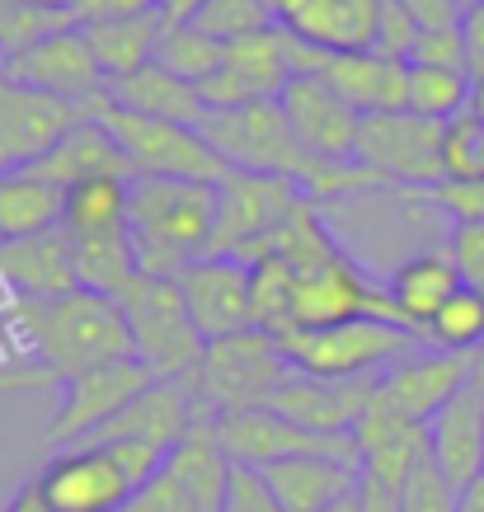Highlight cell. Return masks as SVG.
I'll return each mask as SVG.
<instances>
[{
	"instance_id": "cell-1",
	"label": "cell",
	"mask_w": 484,
	"mask_h": 512,
	"mask_svg": "<svg viewBox=\"0 0 484 512\" xmlns=\"http://www.w3.org/2000/svg\"><path fill=\"white\" fill-rule=\"evenodd\" d=\"M5 320L15 329L24 357L33 367H43L52 381H66L99 362L132 357L123 306L113 296L85 292V287L66 296H47V301H15Z\"/></svg>"
},
{
	"instance_id": "cell-2",
	"label": "cell",
	"mask_w": 484,
	"mask_h": 512,
	"mask_svg": "<svg viewBox=\"0 0 484 512\" xmlns=\"http://www.w3.org/2000/svg\"><path fill=\"white\" fill-rule=\"evenodd\" d=\"M217 221V184L198 179H127V235L137 249L141 278H179L212 245Z\"/></svg>"
},
{
	"instance_id": "cell-3",
	"label": "cell",
	"mask_w": 484,
	"mask_h": 512,
	"mask_svg": "<svg viewBox=\"0 0 484 512\" xmlns=\"http://www.w3.org/2000/svg\"><path fill=\"white\" fill-rule=\"evenodd\" d=\"M160 461L165 451L141 442H80L47 456L38 489L57 512H123Z\"/></svg>"
},
{
	"instance_id": "cell-4",
	"label": "cell",
	"mask_w": 484,
	"mask_h": 512,
	"mask_svg": "<svg viewBox=\"0 0 484 512\" xmlns=\"http://www.w3.org/2000/svg\"><path fill=\"white\" fill-rule=\"evenodd\" d=\"M292 376L297 372L282 353L278 334L245 329V334L207 343L198 367L184 376V386L207 414H240V409H264Z\"/></svg>"
},
{
	"instance_id": "cell-5",
	"label": "cell",
	"mask_w": 484,
	"mask_h": 512,
	"mask_svg": "<svg viewBox=\"0 0 484 512\" xmlns=\"http://www.w3.org/2000/svg\"><path fill=\"white\" fill-rule=\"evenodd\" d=\"M282 353L301 376H329V381H348V376H381L391 362L423 348V339L405 325H386V320H344V325L325 329H287L278 334Z\"/></svg>"
},
{
	"instance_id": "cell-6",
	"label": "cell",
	"mask_w": 484,
	"mask_h": 512,
	"mask_svg": "<svg viewBox=\"0 0 484 512\" xmlns=\"http://www.w3.org/2000/svg\"><path fill=\"white\" fill-rule=\"evenodd\" d=\"M118 306H123L127 334H132V357L156 381H184L198 367L207 339L188 315L179 278H137Z\"/></svg>"
},
{
	"instance_id": "cell-7",
	"label": "cell",
	"mask_w": 484,
	"mask_h": 512,
	"mask_svg": "<svg viewBox=\"0 0 484 512\" xmlns=\"http://www.w3.org/2000/svg\"><path fill=\"white\" fill-rule=\"evenodd\" d=\"M113 132V141L123 146L132 174H160V179H198V184H221V174L231 170L226 160L207 146V137L188 123H170V118H151L109 99L90 113Z\"/></svg>"
},
{
	"instance_id": "cell-8",
	"label": "cell",
	"mask_w": 484,
	"mask_h": 512,
	"mask_svg": "<svg viewBox=\"0 0 484 512\" xmlns=\"http://www.w3.org/2000/svg\"><path fill=\"white\" fill-rule=\"evenodd\" d=\"M344 320H386V325H405L400 311H395L391 292H386L348 249H334L329 259H320V264L297 273L292 329H325V325H344Z\"/></svg>"
},
{
	"instance_id": "cell-9",
	"label": "cell",
	"mask_w": 484,
	"mask_h": 512,
	"mask_svg": "<svg viewBox=\"0 0 484 512\" xmlns=\"http://www.w3.org/2000/svg\"><path fill=\"white\" fill-rule=\"evenodd\" d=\"M311 198L297 179L287 174H259V170H226L217 184V221H212V245L207 254H231V259H250L259 240L278 231V221Z\"/></svg>"
},
{
	"instance_id": "cell-10",
	"label": "cell",
	"mask_w": 484,
	"mask_h": 512,
	"mask_svg": "<svg viewBox=\"0 0 484 512\" xmlns=\"http://www.w3.org/2000/svg\"><path fill=\"white\" fill-rule=\"evenodd\" d=\"M358 165H367L386 188L423 193L442 184V123H428L409 109L362 118Z\"/></svg>"
},
{
	"instance_id": "cell-11",
	"label": "cell",
	"mask_w": 484,
	"mask_h": 512,
	"mask_svg": "<svg viewBox=\"0 0 484 512\" xmlns=\"http://www.w3.org/2000/svg\"><path fill=\"white\" fill-rule=\"evenodd\" d=\"M156 376L141 367L137 357H118V362H99V367H85V372L57 381L62 390V404L52 414V428H47V442L52 451L62 447H80V442H94L99 428L109 419H118L127 404L137 400L141 390L151 386Z\"/></svg>"
},
{
	"instance_id": "cell-12",
	"label": "cell",
	"mask_w": 484,
	"mask_h": 512,
	"mask_svg": "<svg viewBox=\"0 0 484 512\" xmlns=\"http://www.w3.org/2000/svg\"><path fill=\"white\" fill-rule=\"evenodd\" d=\"M0 76L19 80V85H29V90H43V94H57L66 104H76L85 118H90L99 104H109L113 90L99 62H94L90 43H85V29L71 24V29L52 33L43 43H33L29 52H19L10 62L0 66Z\"/></svg>"
},
{
	"instance_id": "cell-13",
	"label": "cell",
	"mask_w": 484,
	"mask_h": 512,
	"mask_svg": "<svg viewBox=\"0 0 484 512\" xmlns=\"http://www.w3.org/2000/svg\"><path fill=\"white\" fill-rule=\"evenodd\" d=\"M217 442L235 466L264 470L273 461H292V456H358L353 437H325L311 433L301 423L282 419L278 409H240V414H217Z\"/></svg>"
},
{
	"instance_id": "cell-14",
	"label": "cell",
	"mask_w": 484,
	"mask_h": 512,
	"mask_svg": "<svg viewBox=\"0 0 484 512\" xmlns=\"http://www.w3.org/2000/svg\"><path fill=\"white\" fill-rule=\"evenodd\" d=\"M80 118L85 113L57 94L29 90L19 80L0 76V174L38 165Z\"/></svg>"
},
{
	"instance_id": "cell-15",
	"label": "cell",
	"mask_w": 484,
	"mask_h": 512,
	"mask_svg": "<svg viewBox=\"0 0 484 512\" xmlns=\"http://www.w3.org/2000/svg\"><path fill=\"white\" fill-rule=\"evenodd\" d=\"M179 292H184L188 315L207 343L254 329L250 264H240L231 254H203L198 264H188L179 273Z\"/></svg>"
},
{
	"instance_id": "cell-16",
	"label": "cell",
	"mask_w": 484,
	"mask_h": 512,
	"mask_svg": "<svg viewBox=\"0 0 484 512\" xmlns=\"http://www.w3.org/2000/svg\"><path fill=\"white\" fill-rule=\"evenodd\" d=\"M278 104H282L287 127H292V137L315 160H358L362 113L348 109L320 76H292L282 85Z\"/></svg>"
},
{
	"instance_id": "cell-17",
	"label": "cell",
	"mask_w": 484,
	"mask_h": 512,
	"mask_svg": "<svg viewBox=\"0 0 484 512\" xmlns=\"http://www.w3.org/2000/svg\"><path fill=\"white\" fill-rule=\"evenodd\" d=\"M461 390H466V353H442L428 343L376 376V400L405 414L409 423H433V414L452 404Z\"/></svg>"
},
{
	"instance_id": "cell-18",
	"label": "cell",
	"mask_w": 484,
	"mask_h": 512,
	"mask_svg": "<svg viewBox=\"0 0 484 512\" xmlns=\"http://www.w3.org/2000/svg\"><path fill=\"white\" fill-rule=\"evenodd\" d=\"M376 400V376H348V381H329V376H292L287 386L268 400L282 419L301 423L311 433L325 437H353L362 414Z\"/></svg>"
},
{
	"instance_id": "cell-19",
	"label": "cell",
	"mask_w": 484,
	"mask_h": 512,
	"mask_svg": "<svg viewBox=\"0 0 484 512\" xmlns=\"http://www.w3.org/2000/svg\"><path fill=\"white\" fill-rule=\"evenodd\" d=\"M0 278H5V287H15L19 301H47V296L76 292V235L66 226H52L43 235L5 240L0 245Z\"/></svg>"
},
{
	"instance_id": "cell-20",
	"label": "cell",
	"mask_w": 484,
	"mask_h": 512,
	"mask_svg": "<svg viewBox=\"0 0 484 512\" xmlns=\"http://www.w3.org/2000/svg\"><path fill=\"white\" fill-rule=\"evenodd\" d=\"M203 414L207 409H198V400L188 395L184 381H151L118 419H109L99 428L94 442H141V447L170 451L193 433V423Z\"/></svg>"
},
{
	"instance_id": "cell-21",
	"label": "cell",
	"mask_w": 484,
	"mask_h": 512,
	"mask_svg": "<svg viewBox=\"0 0 484 512\" xmlns=\"http://www.w3.org/2000/svg\"><path fill=\"white\" fill-rule=\"evenodd\" d=\"M264 484L273 489L287 512H329L334 503L358 494L362 484V461L358 456H292V461H273L259 470Z\"/></svg>"
},
{
	"instance_id": "cell-22",
	"label": "cell",
	"mask_w": 484,
	"mask_h": 512,
	"mask_svg": "<svg viewBox=\"0 0 484 512\" xmlns=\"http://www.w3.org/2000/svg\"><path fill=\"white\" fill-rule=\"evenodd\" d=\"M320 80L344 99L348 109H358L362 118L376 113H400L409 99V62L386 57V52H334L320 66Z\"/></svg>"
},
{
	"instance_id": "cell-23",
	"label": "cell",
	"mask_w": 484,
	"mask_h": 512,
	"mask_svg": "<svg viewBox=\"0 0 484 512\" xmlns=\"http://www.w3.org/2000/svg\"><path fill=\"white\" fill-rule=\"evenodd\" d=\"M353 442H358V461L362 475H376V480L405 489V480L428 456V423H409L405 414L386 409L381 400H372V409L362 414V423L353 428Z\"/></svg>"
},
{
	"instance_id": "cell-24",
	"label": "cell",
	"mask_w": 484,
	"mask_h": 512,
	"mask_svg": "<svg viewBox=\"0 0 484 512\" xmlns=\"http://www.w3.org/2000/svg\"><path fill=\"white\" fill-rule=\"evenodd\" d=\"M428 456L433 466L466 489L484 475V395L475 390H461L452 404H442L433 423H428Z\"/></svg>"
},
{
	"instance_id": "cell-25",
	"label": "cell",
	"mask_w": 484,
	"mask_h": 512,
	"mask_svg": "<svg viewBox=\"0 0 484 512\" xmlns=\"http://www.w3.org/2000/svg\"><path fill=\"white\" fill-rule=\"evenodd\" d=\"M33 174H43L47 184H57L66 193L80 179H99V174H118V179H132V165H127L123 146L113 141V132L99 118H80L71 132H66L52 151H47L38 165H29Z\"/></svg>"
},
{
	"instance_id": "cell-26",
	"label": "cell",
	"mask_w": 484,
	"mask_h": 512,
	"mask_svg": "<svg viewBox=\"0 0 484 512\" xmlns=\"http://www.w3.org/2000/svg\"><path fill=\"white\" fill-rule=\"evenodd\" d=\"M376 24H381V0H306L282 29L334 57V52H372Z\"/></svg>"
},
{
	"instance_id": "cell-27",
	"label": "cell",
	"mask_w": 484,
	"mask_h": 512,
	"mask_svg": "<svg viewBox=\"0 0 484 512\" xmlns=\"http://www.w3.org/2000/svg\"><path fill=\"white\" fill-rule=\"evenodd\" d=\"M386 292H391L400 320L423 339L428 320L461 292V273L447 259V249H423V254H409L405 264L386 278Z\"/></svg>"
},
{
	"instance_id": "cell-28",
	"label": "cell",
	"mask_w": 484,
	"mask_h": 512,
	"mask_svg": "<svg viewBox=\"0 0 484 512\" xmlns=\"http://www.w3.org/2000/svg\"><path fill=\"white\" fill-rule=\"evenodd\" d=\"M165 24H170L165 10H146V15H132V19H109V24H85V43H90L94 62H99V71L109 80V90L118 80L137 76V71H146V66L156 62Z\"/></svg>"
},
{
	"instance_id": "cell-29",
	"label": "cell",
	"mask_w": 484,
	"mask_h": 512,
	"mask_svg": "<svg viewBox=\"0 0 484 512\" xmlns=\"http://www.w3.org/2000/svg\"><path fill=\"white\" fill-rule=\"evenodd\" d=\"M221 66L240 80V90L250 99H278L282 85L292 80V33L282 24H268V29L240 38V43H226Z\"/></svg>"
},
{
	"instance_id": "cell-30",
	"label": "cell",
	"mask_w": 484,
	"mask_h": 512,
	"mask_svg": "<svg viewBox=\"0 0 484 512\" xmlns=\"http://www.w3.org/2000/svg\"><path fill=\"white\" fill-rule=\"evenodd\" d=\"M66 193L47 184L33 170H5L0 174V235L5 240H24V235H43L62 226Z\"/></svg>"
},
{
	"instance_id": "cell-31",
	"label": "cell",
	"mask_w": 484,
	"mask_h": 512,
	"mask_svg": "<svg viewBox=\"0 0 484 512\" xmlns=\"http://www.w3.org/2000/svg\"><path fill=\"white\" fill-rule=\"evenodd\" d=\"M113 99L127 104V109H137V113L170 118V123H188V127H198L203 123V113H207L203 99H198V90H193L188 80L160 71L156 62L146 66V71H137V76L118 80V85H113Z\"/></svg>"
},
{
	"instance_id": "cell-32",
	"label": "cell",
	"mask_w": 484,
	"mask_h": 512,
	"mask_svg": "<svg viewBox=\"0 0 484 512\" xmlns=\"http://www.w3.org/2000/svg\"><path fill=\"white\" fill-rule=\"evenodd\" d=\"M76 273L85 292L113 296L123 301V292L141 278L137 249L127 231H109V235H80L76 240Z\"/></svg>"
},
{
	"instance_id": "cell-33",
	"label": "cell",
	"mask_w": 484,
	"mask_h": 512,
	"mask_svg": "<svg viewBox=\"0 0 484 512\" xmlns=\"http://www.w3.org/2000/svg\"><path fill=\"white\" fill-rule=\"evenodd\" d=\"M62 226L71 235H109L127 231V179L118 174H99V179H80L66 188Z\"/></svg>"
},
{
	"instance_id": "cell-34",
	"label": "cell",
	"mask_w": 484,
	"mask_h": 512,
	"mask_svg": "<svg viewBox=\"0 0 484 512\" xmlns=\"http://www.w3.org/2000/svg\"><path fill=\"white\" fill-rule=\"evenodd\" d=\"M221 62H226V43L207 38V33L193 29L188 19H170V24H165L160 47H156V66H160V71H170V76L188 80V85L198 90L207 76H217Z\"/></svg>"
},
{
	"instance_id": "cell-35",
	"label": "cell",
	"mask_w": 484,
	"mask_h": 512,
	"mask_svg": "<svg viewBox=\"0 0 484 512\" xmlns=\"http://www.w3.org/2000/svg\"><path fill=\"white\" fill-rule=\"evenodd\" d=\"M470 104V71H447V66H409V99L405 109L428 118V123H452Z\"/></svg>"
},
{
	"instance_id": "cell-36",
	"label": "cell",
	"mask_w": 484,
	"mask_h": 512,
	"mask_svg": "<svg viewBox=\"0 0 484 512\" xmlns=\"http://www.w3.org/2000/svg\"><path fill=\"white\" fill-rule=\"evenodd\" d=\"M292 296H297V268L287 264V259H259V264H250L254 329L287 334L292 329Z\"/></svg>"
},
{
	"instance_id": "cell-37",
	"label": "cell",
	"mask_w": 484,
	"mask_h": 512,
	"mask_svg": "<svg viewBox=\"0 0 484 512\" xmlns=\"http://www.w3.org/2000/svg\"><path fill=\"white\" fill-rule=\"evenodd\" d=\"M423 343H428V348H442V353H475L484 343V296L461 287V292L428 320Z\"/></svg>"
},
{
	"instance_id": "cell-38",
	"label": "cell",
	"mask_w": 484,
	"mask_h": 512,
	"mask_svg": "<svg viewBox=\"0 0 484 512\" xmlns=\"http://www.w3.org/2000/svg\"><path fill=\"white\" fill-rule=\"evenodd\" d=\"M188 24L203 29L207 38H217V43H240V38H250V33L268 29L278 19L264 10V0H198Z\"/></svg>"
},
{
	"instance_id": "cell-39",
	"label": "cell",
	"mask_w": 484,
	"mask_h": 512,
	"mask_svg": "<svg viewBox=\"0 0 484 512\" xmlns=\"http://www.w3.org/2000/svg\"><path fill=\"white\" fill-rule=\"evenodd\" d=\"M484 174V123L470 113L442 123V179H475Z\"/></svg>"
},
{
	"instance_id": "cell-40",
	"label": "cell",
	"mask_w": 484,
	"mask_h": 512,
	"mask_svg": "<svg viewBox=\"0 0 484 512\" xmlns=\"http://www.w3.org/2000/svg\"><path fill=\"white\" fill-rule=\"evenodd\" d=\"M414 198L438 207L442 217H452V226H484V174H475V179H442V184L423 188Z\"/></svg>"
},
{
	"instance_id": "cell-41",
	"label": "cell",
	"mask_w": 484,
	"mask_h": 512,
	"mask_svg": "<svg viewBox=\"0 0 484 512\" xmlns=\"http://www.w3.org/2000/svg\"><path fill=\"white\" fill-rule=\"evenodd\" d=\"M400 508L405 512H461V489L433 461H423L405 480V489H400Z\"/></svg>"
},
{
	"instance_id": "cell-42",
	"label": "cell",
	"mask_w": 484,
	"mask_h": 512,
	"mask_svg": "<svg viewBox=\"0 0 484 512\" xmlns=\"http://www.w3.org/2000/svg\"><path fill=\"white\" fill-rule=\"evenodd\" d=\"M123 512H203V503L188 494L184 484H179L170 470H165V461H160V470L146 484H141L137 494L127 498Z\"/></svg>"
},
{
	"instance_id": "cell-43",
	"label": "cell",
	"mask_w": 484,
	"mask_h": 512,
	"mask_svg": "<svg viewBox=\"0 0 484 512\" xmlns=\"http://www.w3.org/2000/svg\"><path fill=\"white\" fill-rule=\"evenodd\" d=\"M442 249L456 264V273H461V287L484 296V226H452Z\"/></svg>"
},
{
	"instance_id": "cell-44",
	"label": "cell",
	"mask_w": 484,
	"mask_h": 512,
	"mask_svg": "<svg viewBox=\"0 0 484 512\" xmlns=\"http://www.w3.org/2000/svg\"><path fill=\"white\" fill-rule=\"evenodd\" d=\"M409 66H447V71H470L466 66V33L461 29H428L409 47Z\"/></svg>"
},
{
	"instance_id": "cell-45",
	"label": "cell",
	"mask_w": 484,
	"mask_h": 512,
	"mask_svg": "<svg viewBox=\"0 0 484 512\" xmlns=\"http://www.w3.org/2000/svg\"><path fill=\"white\" fill-rule=\"evenodd\" d=\"M221 512H287L273 498V489L264 484V475L250 466H235L231 470V489H226V503H221Z\"/></svg>"
},
{
	"instance_id": "cell-46",
	"label": "cell",
	"mask_w": 484,
	"mask_h": 512,
	"mask_svg": "<svg viewBox=\"0 0 484 512\" xmlns=\"http://www.w3.org/2000/svg\"><path fill=\"white\" fill-rule=\"evenodd\" d=\"M395 5L419 24V33H428V29H461V19H466V10H461L456 0H395Z\"/></svg>"
},
{
	"instance_id": "cell-47",
	"label": "cell",
	"mask_w": 484,
	"mask_h": 512,
	"mask_svg": "<svg viewBox=\"0 0 484 512\" xmlns=\"http://www.w3.org/2000/svg\"><path fill=\"white\" fill-rule=\"evenodd\" d=\"M160 10V0H76V24H109V19H132Z\"/></svg>"
},
{
	"instance_id": "cell-48",
	"label": "cell",
	"mask_w": 484,
	"mask_h": 512,
	"mask_svg": "<svg viewBox=\"0 0 484 512\" xmlns=\"http://www.w3.org/2000/svg\"><path fill=\"white\" fill-rule=\"evenodd\" d=\"M358 512H405L400 508V489L386 480H376V475H362L358 484Z\"/></svg>"
},
{
	"instance_id": "cell-49",
	"label": "cell",
	"mask_w": 484,
	"mask_h": 512,
	"mask_svg": "<svg viewBox=\"0 0 484 512\" xmlns=\"http://www.w3.org/2000/svg\"><path fill=\"white\" fill-rule=\"evenodd\" d=\"M29 386H57L43 367H33V362H5L0 367V390H29Z\"/></svg>"
},
{
	"instance_id": "cell-50",
	"label": "cell",
	"mask_w": 484,
	"mask_h": 512,
	"mask_svg": "<svg viewBox=\"0 0 484 512\" xmlns=\"http://www.w3.org/2000/svg\"><path fill=\"white\" fill-rule=\"evenodd\" d=\"M0 512H57L52 503L43 498V489H38V480H29V484H19L15 494H10V503Z\"/></svg>"
},
{
	"instance_id": "cell-51",
	"label": "cell",
	"mask_w": 484,
	"mask_h": 512,
	"mask_svg": "<svg viewBox=\"0 0 484 512\" xmlns=\"http://www.w3.org/2000/svg\"><path fill=\"white\" fill-rule=\"evenodd\" d=\"M466 386L475 390V395H484V343L475 353H466Z\"/></svg>"
},
{
	"instance_id": "cell-52",
	"label": "cell",
	"mask_w": 484,
	"mask_h": 512,
	"mask_svg": "<svg viewBox=\"0 0 484 512\" xmlns=\"http://www.w3.org/2000/svg\"><path fill=\"white\" fill-rule=\"evenodd\" d=\"M466 113L475 118V123H484V71H480V76H470V104H466Z\"/></svg>"
},
{
	"instance_id": "cell-53",
	"label": "cell",
	"mask_w": 484,
	"mask_h": 512,
	"mask_svg": "<svg viewBox=\"0 0 484 512\" xmlns=\"http://www.w3.org/2000/svg\"><path fill=\"white\" fill-rule=\"evenodd\" d=\"M461 512H484V475L461 489Z\"/></svg>"
},
{
	"instance_id": "cell-54",
	"label": "cell",
	"mask_w": 484,
	"mask_h": 512,
	"mask_svg": "<svg viewBox=\"0 0 484 512\" xmlns=\"http://www.w3.org/2000/svg\"><path fill=\"white\" fill-rule=\"evenodd\" d=\"M301 5H306V0H264V10H268L273 19H278V24H287V19L297 15Z\"/></svg>"
},
{
	"instance_id": "cell-55",
	"label": "cell",
	"mask_w": 484,
	"mask_h": 512,
	"mask_svg": "<svg viewBox=\"0 0 484 512\" xmlns=\"http://www.w3.org/2000/svg\"><path fill=\"white\" fill-rule=\"evenodd\" d=\"M19 5H33V10H57V15H76V0H19Z\"/></svg>"
},
{
	"instance_id": "cell-56",
	"label": "cell",
	"mask_w": 484,
	"mask_h": 512,
	"mask_svg": "<svg viewBox=\"0 0 484 512\" xmlns=\"http://www.w3.org/2000/svg\"><path fill=\"white\" fill-rule=\"evenodd\" d=\"M193 5H198V0H174L170 19H188V15H193Z\"/></svg>"
},
{
	"instance_id": "cell-57",
	"label": "cell",
	"mask_w": 484,
	"mask_h": 512,
	"mask_svg": "<svg viewBox=\"0 0 484 512\" xmlns=\"http://www.w3.org/2000/svg\"><path fill=\"white\" fill-rule=\"evenodd\" d=\"M329 512H358V494H353V498H344V503H334V508H329Z\"/></svg>"
},
{
	"instance_id": "cell-58",
	"label": "cell",
	"mask_w": 484,
	"mask_h": 512,
	"mask_svg": "<svg viewBox=\"0 0 484 512\" xmlns=\"http://www.w3.org/2000/svg\"><path fill=\"white\" fill-rule=\"evenodd\" d=\"M456 5H461V10H475V5H484V0H456Z\"/></svg>"
},
{
	"instance_id": "cell-59",
	"label": "cell",
	"mask_w": 484,
	"mask_h": 512,
	"mask_svg": "<svg viewBox=\"0 0 484 512\" xmlns=\"http://www.w3.org/2000/svg\"><path fill=\"white\" fill-rule=\"evenodd\" d=\"M160 10H165V15H170V10H174V0H160Z\"/></svg>"
},
{
	"instance_id": "cell-60",
	"label": "cell",
	"mask_w": 484,
	"mask_h": 512,
	"mask_svg": "<svg viewBox=\"0 0 484 512\" xmlns=\"http://www.w3.org/2000/svg\"><path fill=\"white\" fill-rule=\"evenodd\" d=\"M0 245H5V235H0Z\"/></svg>"
}]
</instances>
